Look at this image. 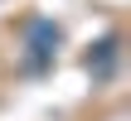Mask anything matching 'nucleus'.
Wrapping results in <instances>:
<instances>
[{
	"mask_svg": "<svg viewBox=\"0 0 131 121\" xmlns=\"http://www.w3.org/2000/svg\"><path fill=\"white\" fill-rule=\"evenodd\" d=\"M29 49H34V53H49V49H58V24H49V19H34V24H29Z\"/></svg>",
	"mask_w": 131,
	"mask_h": 121,
	"instance_id": "nucleus-1",
	"label": "nucleus"
},
{
	"mask_svg": "<svg viewBox=\"0 0 131 121\" xmlns=\"http://www.w3.org/2000/svg\"><path fill=\"white\" fill-rule=\"evenodd\" d=\"M112 58H117V44L107 39V44H102V53H97V78H107V73H112Z\"/></svg>",
	"mask_w": 131,
	"mask_h": 121,
	"instance_id": "nucleus-2",
	"label": "nucleus"
}]
</instances>
